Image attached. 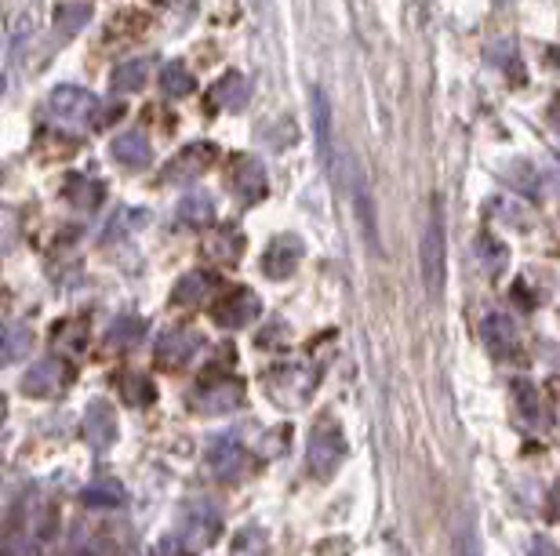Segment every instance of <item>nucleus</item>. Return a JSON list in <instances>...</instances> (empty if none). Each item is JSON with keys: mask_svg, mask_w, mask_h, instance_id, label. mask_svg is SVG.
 I'll return each instance as SVG.
<instances>
[{"mask_svg": "<svg viewBox=\"0 0 560 556\" xmlns=\"http://www.w3.org/2000/svg\"><path fill=\"white\" fill-rule=\"evenodd\" d=\"M422 277H426V291L440 295V284H444V215H440V200H433L430 222L422 233Z\"/></svg>", "mask_w": 560, "mask_h": 556, "instance_id": "obj_2", "label": "nucleus"}, {"mask_svg": "<svg viewBox=\"0 0 560 556\" xmlns=\"http://www.w3.org/2000/svg\"><path fill=\"white\" fill-rule=\"evenodd\" d=\"M484 338H488V349L499 360H517L520 335H517V328H513L510 317H488V324H484Z\"/></svg>", "mask_w": 560, "mask_h": 556, "instance_id": "obj_7", "label": "nucleus"}, {"mask_svg": "<svg viewBox=\"0 0 560 556\" xmlns=\"http://www.w3.org/2000/svg\"><path fill=\"white\" fill-rule=\"evenodd\" d=\"M22 349H30V335H22V328L8 331V360H15Z\"/></svg>", "mask_w": 560, "mask_h": 556, "instance_id": "obj_21", "label": "nucleus"}, {"mask_svg": "<svg viewBox=\"0 0 560 556\" xmlns=\"http://www.w3.org/2000/svg\"><path fill=\"white\" fill-rule=\"evenodd\" d=\"M255 309H259L255 295H251L248 288H237L211 306V317H215V324H222V328H240V324H248V320L255 317Z\"/></svg>", "mask_w": 560, "mask_h": 556, "instance_id": "obj_5", "label": "nucleus"}, {"mask_svg": "<svg viewBox=\"0 0 560 556\" xmlns=\"http://www.w3.org/2000/svg\"><path fill=\"white\" fill-rule=\"evenodd\" d=\"M182 219L193 222V226H200V222H208L211 219V197H190L186 204H182Z\"/></svg>", "mask_w": 560, "mask_h": 556, "instance_id": "obj_20", "label": "nucleus"}, {"mask_svg": "<svg viewBox=\"0 0 560 556\" xmlns=\"http://www.w3.org/2000/svg\"><path fill=\"white\" fill-rule=\"evenodd\" d=\"M197 346V338L193 335H182V331H175V335H164L160 338V360H164V364H171V360H175V364H179L182 357H186V353H190V349Z\"/></svg>", "mask_w": 560, "mask_h": 556, "instance_id": "obj_17", "label": "nucleus"}, {"mask_svg": "<svg viewBox=\"0 0 560 556\" xmlns=\"http://www.w3.org/2000/svg\"><path fill=\"white\" fill-rule=\"evenodd\" d=\"M299 259H302V244L295 237H277L266 248V255H262V269L270 273L273 280H280V277H288L291 269L299 266Z\"/></svg>", "mask_w": 560, "mask_h": 556, "instance_id": "obj_6", "label": "nucleus"}, {"mask_svg": "<svg viewBox=\"0 0 560 556\" xmlns=\"http://www.w3.org/2000/svg\"><path fill=\"white\" fill-rule=\"evenodd\" d=\"M146 59H131V62H120L117 70H113L110 77V88L117 91V95H135V91L146 84Z\"/></svg>", "mask_w": 560, "mask_h": 556, "instance_id": "obj_13", "label": "nucleus"}, {"mask_svg": "<svg viewBox=\"0 0 560 556\" xmlns=\"http://www.w3.org/2000/svg\"><path fill=\"white\" fill-rule=\"evenodd\" d=\"M160 88H164V95H175V99H182V95H190V91L197 88V80H193V73L186 70V66L171 62V66H164V70H160Z\"/></svg>", "mask_w": 560, "mask_h": 556, "instance_id": "obj_14", "label": "nucleus"}, {"mask_svg": "<svg viewBox=\"0 0 560 556\" xmlns=\"http://www.w3.org/2000/svg\"><path fill=\"white\" fill-rule=\"evenodd\" d=\"M211 284H215V280L204 277V273H186V277L175 284V302H182V306H193V302H200V298L208 295Z\"/></svg>", "mask_w": 560, "mask_h": 556, "instance_id": "obj_15", "label": "nucleus"}, {"mask_svg": "<svg viewBox=\"0 0 560 556\" xmlns=\"http://www.w3.org/2000/svg\"><path fill=\"white\" fill-rule=\"evenodd\" d=\"M88 19H91L88 4H66V8H59V15H55V30H59L62 37H70V33H77Z\"/></svg>", "mask_w": 560, "mask_h": 556, "instance_id": "obj_16", "label": "nucleus"}, {"mask_svg": "<svg viewBox=\"0 0 560 556\" xmlns=\"http://www.w3.org/2000/svg\"><path fill=\"white\" fill-rule=\"evenodd\" d=\"M48 113L59 124H95L99 128V99L91 95V91L84 88H73V84H66V88H55L48 95Z\"/></svg>", "mask_w": 560, "mask_h": 556, "instance_id": "obj_1", "label": "nucleus"}, {"mask_svg": "<svg viewBox=\"0 0 560 556\" xmlns=\"http://www.w3.org/2000/svg\"><path fill=\"white\" fill-rule=\"evenodd\" d=\"M110 153L124 168H146V164H150V142H146L142 131H124V135H117Z\"/></svg>", "mask_w": 560, "mask_h": 556, "instance_id": "obj_8", "label": "nucleus"}, {"mask_svg": "<svg viewBox=\"0 0 560 556\" xmlns=\"http://www.w3.org/2000/svg\"><path fill=\"white\" fill-rule=\"evenodd\" d=\"M110 30L117 33V37H139V33L150 30V15H139L135 8H128L110 22Z\"/></svg>", "mask_w": 560, "mask_h": 556, "instance_id": "obj_19", "label": "nucleus"}, {"mask_svg": "<svg viewBox=\"0 0 560 556\" xmlns=\"http://www.w3.org/2000/svg\"><path fill=\"white\" fill-rule=\"evenodd\" d=\"M226 182H230V189L244 204H255V200L266 197V171H262V164L255 157L237 153L230 160V168H226Z\"/></svg>", "mask_w": 560, "mask_h": 556, "instance_id": "obj_3", "label": "nucleus"}, {"mask_svg": "<svg viewBox=\"0 0 560 556\" xmlns=\"http://www.w3.org/2000/svg\"><path fill=\"white\" fill-rule=\"evenodd\" d=\"M66 197H70L77 208H95L102 200V186L95 179H73L70 186H66Z\"/></svg>", "mask_w": 560, "mask_h": 556, "instance_id": "obj_18", "label": "nucleus"}, {"mask_svg": "<svg viewBox=\"0 0 560 556\" xmlns=\"http://www.w3.org/2000/svg\"><path fill=\"white\" fill-rule=\"evenodd\" d=\"M313 131H317V149H320V160L331 168V160H335V146H331V106H328V95L324 91H313Z\"/></svg>", "mask_w": 560, "mask_h": 556, "instance_id": "obj_9", "label": "nucleus"}, {"mask_svg": "<svg viewBox=\"0 0 560 556\" xmlns=\"http://www.w3.org/2000/svg\"><path fill=\"white\" fill-rule=\"evenodd\" d=\"M211 160H215V146H211V142H193V146H186L179 157L171 160L168 171H164V179L193 182L197 175H204V168H211Z\"/></svg>", "mask_w": 560, "mask_h": 556, "instance_id": "obj_4", "label": "nucleus"}, {"mask_svg": "<svg viewBox=\"0 0 560 556\" xmlns=\"http://www.w3.org/2000/svg\"><path fill=\"white\" fill-rule=\"evenodd\" d=\"M353 211H357V222H360V229H364V240L375 248V244H379V233H375V208H371V189L360 171H357V186H353Z\"/></svg>", "mask_w": 560, "mask_h": 556, "instance_id": "obj_11", "label": "nucleus"}, {"mask_svg": "<svg viewBox=\"0 0 560 556\" xmlns=\"http://www.w3.org/2000/svg\"><path fill=\"white\" fill-rule=\"evenodd\" d=\"M211 102L219 110H244V102H248V80H244V73H226L211 88Z\"/></svg>", "mask_w": 560, "mask_h": 556, "instance_id": "obj_10", "label": "nucleus"}, {"mask_svg": "<svg viewBox=\"0 0 560 556\" xmlns=\"http://www.w3.org/2000/svg\"><path fill=\"white\" fill-rule=\"evenodd\" d=\"M62 378H70V371L62 368L59 360H44V364H37V368L26 375V393L44 397V393H51V389H59Z\"/></svg>", "mask_w": 560, "mask_h": 556, "instance_id": "obj_12", "label": "nucleus"}]
</instances>
